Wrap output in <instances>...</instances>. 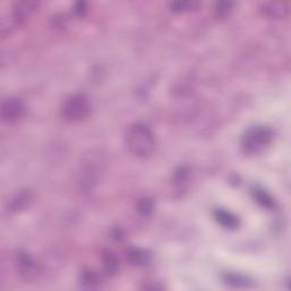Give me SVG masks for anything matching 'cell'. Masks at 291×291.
<instances>
[{"mask_svg": "<svg viewBox=\"0 0 291 291\" xmlns=\"http://www.w3.org/2000/svg\"><path fill=\"white\" fill-rule=\"evenodd\" d=\"M254 198L262 207L266 209H271L275 206V202L274 199L272 198V196L267 192L266 190L262 188H256L254 190Z\"/></svg>", "mask_w": 291, "mask_h": 291, "instance_id": "obj_13", "label": "cell"}, {"mask_svg": "<svg viewBox=\"0 0 291 291\" xmlns=\"http://www.w3.org/2000/svg\"><path fill=\"white\" fill-rule=\"evenodd\" d=\"M262 12L266 16L273 18H282L289 12L288 2H269L262 5Z\"/></svg>", "mask_w": 291, "mask_h": 291, "instance_id": "obj_7", "label": "cell"}, {"mask_svg": "<svg viewBox=\"0 0 291 291\" xmlns=\"http://www.w3.org/2000/svg\"><path fill=\"white\" fill-rule=\"evenodd\" d=\"M273 139V132L267 126H254L249 128L242 139L245 150L250 154L258 152L271 144Z\"/></svg>", "mask_w": 291, "mask_h": 291, "instance_id": "obj_4", "label": "cell"}, {"mask_svg": "<svg viewBox=\"0 0 291 291\" xmlns=\"http://www.w3.org/2000/svg\"><path fill=\"white\" fill-rule=\"evenodd\" d=\"M104 269L108 274H115L120 267V260L116 254L112 250H106L103 254Z\"/></svg>", "mask_w": 291, "mask_h": 291, "instance_id": "obj_10", "label": "cell"}, {"mask_svg": "<svg viewBox=\"0 0 291 291\" xmlns=\"http://www.w3.org/2000/svg\"><path fill=\"white\" fill-rule=\"evenodd\" d=\"M126 258L130 261V263L133 265H145L148 260H149V255L146 251L139 249V248H130L126 251Z\"/></svg>", "mask_w": 291, "mask_h": 291, "instance_id": "obj_12", "label": "cell"}, {"mask_svg": "<svg viewBox=\"0 0 291 291\" xmlns=\"http://www.w3.org/2000/svg\"><path fill=\"white\" fill-rule=\"evenodd\" d=\"M105 165L104 156L100 151H90V154L85 155L80 164L79 179L78 183L81 190H90L92 189L94 184L103 172Z\"/></svg>", "mask_w": 291, "mask_h": 291, "instance_id": "obj_2", "label": "cell"}, {"mask_svg": "<svg viewBox=\"0 0 291 291\" xmlns=\"http://www.w3.org/2000/svg\"><path fill=\"white\" fill-rule=\"evenodd\" d=\"M199 6V3L196 2H174L171 3V8L175 12H185L190 9H195Z\"/></svg>", "mask_w": 291, "mask_h": 291, "instance_id": "obj_16", "label": "cell"}, {"mask_svg": "<svg viewBox=\"0 0 291 291\" xmlns=\"http://www.w3.org/2000/svg\"><path fill=\"white\" fill-rule=\"evenodd\" d=\"M137 209L142 215H149L152 212V209H154V203H152V200L149 198H144L138 203Z\"/></svg>", "mask_w": 291, "mask_h": 291, "instance_id": "obj_17", "label": "cell"}, {"mask_svg": "<svg viewBox=\"0 0 291 291\" xmlns=\"http://www.w3.org/2000/svg\"><path fill=\"white\" fill-rule=\"evenodd\" d=\"M231 7H232L231 3H218V4H216V8H215L216 15L219 17L227 16L228 14L230 13Z\"/></svg>", "mask_w": 291, "mask_h": 291, "instance_id": "obj_18", "label": "cell"}, {"mask_svg": "<svg viewBox=\"0 0 291 291\" xmlns=\"http://www.w3.org/2000/svg\"><path fill=\"white\" fill-rule=\"evenodd\" d=\"M214 217H215L217 223L221 224L223 228L229 229V230H235L240 225L239 217L235 215L232 212L227 211V209L217 208L214 212Z\"/></svg>", "mask_w": 291, "mask_h": 291, "instance_id": "obj_8", "label": "cell"}, {"mask_svg": "<svg viewBox=\"0 0 291 291\" xmlns=\"http://www.w3.org/2000/svg\"><path fill=\"white\" fill-rule=\"evenodd\" d=\"M25 113V104L20 98H7L2 104V118L6 123H15Z\"/></svg>", "mask_w": 291, "mask_h": 291, "instance_id": "obj_5", "label": "cell"}, {"mask_svg": "<svg viewBox=\"0 0 291 291\" xmlns=\"http://www.w3.org/2000/svg\"><path fill=\"white\" fill-rule=\"evenodd\" d=\"M126 144L133 155L146 157L155 149V138L149 127L142 123H137L128 127Z\"/></svg>", "mask_w": 291, "mask_h": 291, "instance_id": "obj_1", "label": "cell"}, {"mask_svg": "<svg viewBox=\"0 0 291 291\" xmlns=\"http://www.w3.org/2000/svg\"><path fill=\"white\" fill-rule=\"evenodd\" d=\"M31 200H32V193L28 191V190L27 191L21 192L12 200L11 208L13 209V211H18V209L24 208L26 205H28V203L31 202Z\"/></svg>", "mask_w": 291, "mask_h": 291, "instance_id": "obj_14", "label": "cell"}, {"mask_svg": "<svg viewBox=\"0 0 291 291\" xmlns=\"http://www.w3.org/2000/svg\"><path fill=\"white\" fill-rule=\"evenodd\" d=\"M38 4L36 2H20L16 3L13 7V14L11 17V23L8 27H13L14 25L20 24L21 22L25 20L26 17L31 15V13L35 11Z\"/></svg>", "mask_w": 291, "mask_h": 291, "instance_id": "obj_6", "label": "cell"}, {"mask_svg": "<svg viewBox=\"0 0 291 291\" xmlns=\"http://www.w3.org/2000/svg\"><path fill=\"white\" fill-rule=\"evenodd\" d=\"M224 281L228 284L236 288H248L252 284V281L247 276L238 273H228L224 276Z\"/></svg>", "mask_w": 291, "mask_h": 291, "instance_id": "obj_11", "label": "cell"}, {"mask_svg": "<svg viewBox=\"0 0 291 291\" xmlns=\"http://www.w3.org/2000/svg\"><path fill=\"white\" fill-rule=\"evenodd\" d=\"M80 282L85 288L93 289L99 287L100 283H102V278H100V275L93 270L85 269L81 272Z\"/></svg>", "mask_w": 291, "mask_h": 291, "instance_id": "obj_9", "label": "cell"}, {"mask_svg": "<svg viewBox=\"0 0 291 291\" xmlns=\"http://www.w3.org/2000/svg\"><path fill=\"white\" fill-rule=\"evenodd\" d=\"M91 109L89 98L82 93H76L65 100L61 107L63 116L69 121H80L87 117Z\"/></svg>", "mask_w": 291, "mask_h": 291, "instance_id": "obj_3", "label": "cell"}, {"mask_svg": "<svg viewBox=\"0 0 291 291\" xmlns=\"http://www.w3.org/2000/svg\"><path fill=\"white\" fill-rule=\"evenodd\" d=\"M33 263L32 258L28 255L26 254H21L18 256V265H20V269L23 272V273H31L32 270H33Z\"/></svg>", "mask_w": 291, "mask_h": 291, "instance_id": "obj_15", "label": "cell"}, {"mask_svg": "<svg viewBox=\"0 0 291 291\" xmlns=\"http://www.w3.org/2000/svg\"><path fill=\"white\" fill-rule=\"evenodd\" d=\"M85 9H87V7H85V3H76L75 4L74 11L78 14H80V15H82V14L85 12Z\"/></svg>", "mask_w": 291, "mask_h": 291, "instance_id": "obj_19", "label": "cell"}]
</instances>
